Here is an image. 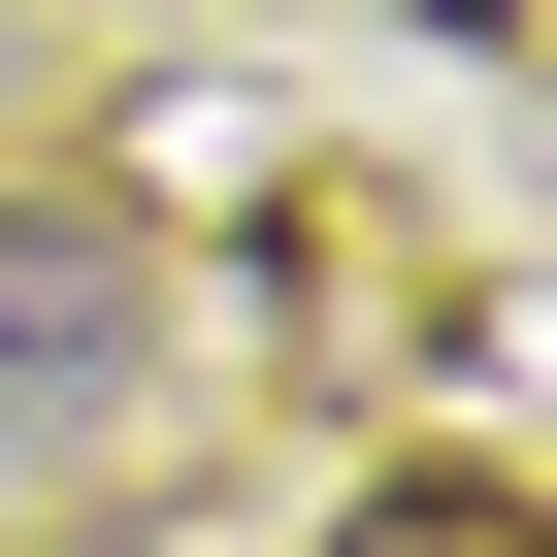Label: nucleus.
<instances>
[{"label":"nucleus","mask_w":557,"mask_h":557,"mask_svg":"<svg viewBox=\"0 0 557 557\" xmlns=\"http://www.w3.org/2000/svg\"><path fill=\"white\" fill-rule=\"evenodd\" d=\"M329 557H557V492H459V459H426V492H361Z\"/></svg>","instance_id":"nucleus-2"},{"label":"nucleus","mask_w":557,"mask_h":557,"mask_svg":"<svg viewBox=\"0 0 557 557\" xmlns=\"http://www.w3.org/2000/svg\"><path fill=\"white\" fill-rule=\"evenodd\" d=\"M230 296H197V230L164 197H99V164H0V524L34 492H132L230 361H197Z\"/></svg>","instance_id":"nucleus-1"}]
</instances>
